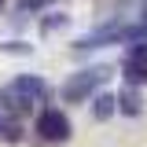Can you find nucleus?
Wrapping results in <instances>:
<instances>
[{
  "instance_id": "1",
  "label": "nucleus",
  "mask_w": 147,
  "mask_h": 147,
  "mask_svg": "<svg viewBox=\"0 0 147 147\" xmlns=\"http://www.w3.org/2000/svg\"><path fill=\"white\" fill-rule=\"evenodd\" d=\"M110 66H88V70H77L66 77V85L59 88V96H63V103H85L88 96H96V92L103 88L110 81Z\"/></svg>"
},
{
  "instance_id": "2",
  "label": "nucleus",
  "mask_w": 147,
  "mask_h": 147,
  "mask_svg": "<svg viewBox=\"0 0 147 147\" xmlns=\"http://www.w3.org/2000/svg\"><path fill=\"white\" fill-rule=\"evenodd\" d=\"M33 132L44 140V144H66V140H70V132H74V125H70V118H66L63 110L48 107V110H40V114H37Z\"/></svg>"
},
{
  "instance_id": "3",
  "label": "nucleus",
  "mask_w": 147,
  "mask_h": 147,
  "mask_svg": "<svg viewBox=\"0 0 147 147\" xmlns=\"http://www.w3.org/2000/svg\"><path fill=\"white\" fill-rule=\"evenodd\" d=\"M11 88L18 96H26L30 103H40V99H52V85L40 77V74H18L15 81H11Z\"/></svg>"
},
{
  "instance_id": "4",
  "label": "nucleus",
  "mask_w": 147,
  "mask_h": 147,
  "mask_svg": "<svg viewBox=\"0 0 147 147\" xmlns=\"http://www.w3.org/2000/svg\"><path fill=\"white\" fill-rule=\"evenodd\" d=\"M114 96H118V110H121V114H129V118L144 114V96H140V88L125 85V88H121V92H114Z\"/></svg>"
},
{
  "instance_id": "5",
  "label": "nucleus",
  "mask_w": 147,
  "mask_h": 147,
  "mask_svg": "<svg viewBox=\"0 0 147 147\" xmlns=\"http://www.w3.org/2000/svg\"><path fill=\"white\" fill-rule=\"evenodd\" d=\"M0 107L7 110V114H26V110H33V103H30L26 96H18L11 85H4V88H0Z\"/></svg>"
},
{
  "instance_id": "6",
  "label": "nucleus",
  "mask_w": 147,
  "mask_h": 147,
  "mask_svg": "<svg viewBox=\"0 0 147 147\" xmlns=\"http://www.w3.org/2000/svg\"><path fill=\"white\" fill-rule=\"evenodd\" d=\"M110 114H118V96H114V92H96L92 118H96V121H107Z\"/></svg>"
},
{
  "instance_id": "7",
  "label": "nucleus",
  "mask_w": 147,
  "mask_h": 147,
  "mask_svg": "<svg viewBox=\"0 0 147 147\" xmlns=\"http://www.w3.org/2000/svg\"><path fill=\"white\" fill-rule=\"evenodd\" d=\"M121 74H125V81L132 88H136V85H147V63H125Z\"/></svg>"
},
{
  "instance_id": "8",
  "label": "nucleus",
  "mask_w": 147,
  "mask_h": 147,
  "mask_svg": "<svg viewBox=\"0 0 147 147\" xmlns=\"http://www.w3.org/2000/svg\"><path fill=\"white\" fill-rule=\"evenodd\" d=\"M66 22H70V18L63 15V11H52V15H44V18H40V33H55V30H63Z\"/></svg>"
},
{
  "instance_id": "9",
  "label": "nucleus",
  "mask_w": 147,
  "mask_h": 147,
  "mask_svg": "<svg viewBox=\"0 0 147 147\" xmlns=\"http://www.w3.org/2000/svg\"><path fill=\"white\" fill-rule=\"evenodd\" d=\"M0 52H7V55H30L33 48H30L26 40H4V44H0Z\"/></svg>"
},
{
  "instance_id": "10",
  "label": "nucleus",
  "mask_w": 147,
  "mask_h": 147,
  "mask_svg": "<svg viewBox=\"0 0 147 147\" xmlns=\"http://www.w3.org/2000/svg\"><path fill=\"white\" fill-rule=\"evenodd\" d=\"M0 136H4L7 144H15V140H22V125H18V121H11V118H7V121H4V132H0Z\"/></svg>"
},
{
  "instance_id": "11",
  "label": "nucleus",
  "mask_w": 147,
  "mask_h": 147,
  "mask_svg": "<svg viewBox=\"0 0 147 147\" xmlns=\"http://www.w3.org/2000/svg\"><path fill=\"white\" fill-rule=\"evenodd\" d=\"M4 121H7V118H4V114H0V132H4Z\"/></svg>"
},
{
  "instance_id": "12",
  "label": "nucleus",
  "mask_w": 147,
  "mask_h": 147,
  "mask_svg": "<svg viewBox=\"0 0 147 147\" xmlns=\"http://www.w3.org/2000/svg\"><path fill=\"white\" fill-rule=\"evenodd\" d=\"M0 7H4V0H0Z\"/></svg>"
}]
</instances>
